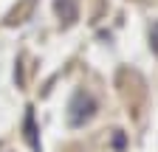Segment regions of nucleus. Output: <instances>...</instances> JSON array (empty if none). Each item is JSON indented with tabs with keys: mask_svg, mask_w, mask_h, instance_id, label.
Segmentation results:
<instances>
[{
	"mask_svg": "<svg viewBox=\"0 0 158 152\" xmlns=\"http://www.w3.org/2000/svg\"><path fill=\"white\" fill-rule=\"evenodd\" d=\"M26 138H28L31 149H34V152H40V138H37V127H34V110H31V107H28V113H26Z\"/></svg>",
	"mask_w": 158,
	"mask_h": 152,
	"instance_id": "obj_2",
	"label": "nucleus"
},
{
	"mask_svg": "<svg viewBox=\"0 0 158 152\" xmlns=\"http://www.w3.org/2000/svg\"><path fill=\"white\" fill-rule=\"evenodd\" d=\"M152 48H155V54H158V23H155V34H152Z\"/></svg>",
	"mask_w": 158,
	"mask_h": 152,
	"instance_id": "obj_4",
	"label": "nucleus"
},
{
	"mask_svg": "<svg viewBox=\"0 0 158 152\" xmlns=\"http://www.w3.org/2000/svg\"><path fill=\"white\" fill-rule=\"evenodd\" d=\"M93 116H96V102L85 90H76L71 104H68V124L71 127H85Z\"/></svg>",
	"mask_w": 158,
	"mask_h": 152,
	"instance_id": "obj_1",
	"label": "nucleus"
},
{
	"mask_svg": "<svg viewBox=\"0 0 158 152\" xmlns=\"http://www.w3.org/2000/svg\"><path fill=\"white\" fill-rule=\"evenodd\" d=\"M56 11L62 14L68 23L73 20V17H76V6H73V0H56Z\"/></svg>",
	"mask_w": 158,
	"mask_h": 152,
	"instance_id": "obj_3",
	"label": "nucleus"
}]
</instances>
